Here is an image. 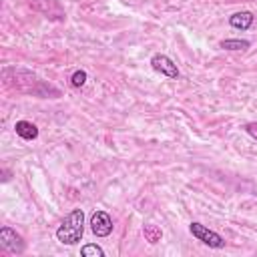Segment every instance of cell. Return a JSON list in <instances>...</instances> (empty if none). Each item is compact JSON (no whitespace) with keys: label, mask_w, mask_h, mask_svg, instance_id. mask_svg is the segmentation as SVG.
Returning <instances> with one entry per match:
<instances>
[{"label":"cell","mask_w":257,"mask_h":257,"mask_svg":"<svg viewBox=\"0 0 257 257\" xmlns=\"http://www.w3.org/2000/svg\"><path fill=\"white\" fill-rule=\"evenodd\" d=\"M143 233H145V239H147L151 245L159 243V241H161V237H163V231H161V227H157V225H151V223L143 227Z\"/></svg>","instance_id":"obj_9"},{"label":"cell","mask_w":257,"mask_h":257,"mask_svg":"<svg viewBox=\"0 0 257 257\" xmlns=\"http://www.w3.org/2000/svg\"><path fill=\"white\" fill-rule=\"evenodd\" d=\"M253 22H255V16L249 10H241V12H235L229 16V26L235 30H249L253 26Z\"/></svg>","instance_id":"obj_6"},{"label":"cell","mask_w":257,"mask_h":257,"mask_svg":"<svg viewBox=\"0 0 257 257\" xmlns=\"http://www.w3.org/2000/svg\"><path fill=\"white\" fill-rule=\"evenodd\" d=\"M86 70H74L72 72V76H70V86H74V88H80V86H84L86 84Z\"/></svg>","instance_id":"obj_11"},{"label":"cell","mask_w":257,"mask_h":257,"mask_svg":"<svg viewBox=\"0 0 257 257\" xmlns=\"http://www.w3.org/2000/svg\"><path fill=\"white\" fill-rule=\"evenodd\" d=\"M80 255L82 257H104V251L96 243H88V245H82L80 247Z\"/></svg>","instance_id":"obj_10"},{"label":"cell","mask_w":257,"mask_h":257,"mask_svg":"<svg viewBox=\"0 0 257 257\" xmlns=\"http://www.w3.org/2000/svg\"><path fill=\"white\" fill-rule=\"evenodd\" d=\"M84 233V211L82 209H72L62 223L56 229V239L62 245H74L82 239Z\"/></svg>","instance_id":"obj_1"},{"label":"cell","mask_w":257,"mask_h":257,"mask_svg":"<svg viewBox=\"0 0 257 257\" xmlns=\"http://www.w3.org/2000/svg\"><path fill=\"white\" fill-rule=\"evenodd\" d=\"M151 66H153L155 72H159L167 78H179V68L167 54H161V52L153 54L151 56Z\"/></svg>","instance_id":"obj_3"},{"label":"cell","mask_w":257,"mask_h":257,"mask_svg":"<svg viewBox=\"0 0 257 257\" xmlns=\"http://www.w3.org/2000/svg\"><path fill=\"white\" fill-rule=\"evenodd\" d=\"M14 131H16V135H18L20 139H24V141H34V139H38V126H36L34 122H30V120H18V122L14 124Z\"/></svg>","instance_id":"obj_7"},{"label":"cell","mask_w":257,"mask_h":257,"mask_svg":"<svg viewBox=\"0 0 257 257\" xmlns=\"http://www.w3.org/2000/svg\"><path fill=\"white\" fill-rule=\"evenodd\" d=\"M189 231H191V235H193L197 241H201L203 245H207V247H211V249H223V247H225V239H223L217 231L209 229V227L203 225V223L193 221V223L189 225Z\"/></svg>","instance_id":"obj_2"},{"label":"cell","mask_w":257,"mask_h":257,"mask_svg":"<svg viewBox=\"0 0 257 257\" xmlns=\"http://www.w3.org/2000/svg\"><path fill=\"white\" fill-rule=\"evenodd\" d=\"M249 46H251V42L245 38H225L219 42V48H223V50H247Z\"/></svg>","instance_id":"obj_8"},{"label":"cell","mask_w":257,"mask_h":257,"mask_svg":"<svg viewBox=\"0 0 257 257\" xmlns=\"http://www.w3.org/2000/svg\"><path fill=\"white\" fill-rule=\"evenodd\" d=\"M243 128H245V133H247L249 137H253V139L257 141V120H253V122H247Z\"/></svg>","instance_id":"obj_12"},{"label":"cell","mask_w":257,"mask_h":257,"mask_svg":"<svg viewBox=\"0 0 257 257\" xmlns=\"http://www.w3.org/2000/svg\"><path fill=\"white\" fill-rule=\"evenodd\" d=\"M90 231L96 237H106L112 233V219L106 211H94L90 215Z\"/></svg>","instance_id":"obj_5"},{"label":"cell","mask_w":257,"mask_h":257,"mask_svg":"<svg viewBox=\"0 0 257 257\" xmlns=\"http://www.w3.org/2000/svg\"><path fill=\"white\" fill-rule=\"evenodd\" d=\"M0 243L10 251V253H24V249H26V243H24V239L12 229V227H2L0 229Z\"/></svg>","instance_id":"obj_4"}]
</instances>
